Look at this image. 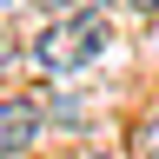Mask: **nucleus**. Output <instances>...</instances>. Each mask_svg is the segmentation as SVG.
Here are the masks:
<instances>
[{
  "label": "nucleus",
  "instance_id": "obj_5",
  "mask_svg": "<svg viewBox=\"0 0 159 159\" xmlns=\"http://www.w3.org/2000/svg\"><path fill=\"white\" fill-rule=\"evenodd\" d=\"M126 7H133V13H159V0H126Z\"/></svg>",
  "mask_w": 159,
  "mask_h": 159
},
{
  "label": "nucleus",
  "instance_id": "obj_1",
  "mask_svg": "<svg viewBox=\"0 0 159 159\" xmlns=\"http://www.w3.org/2000/svg\"><path fill=\"white\" fill-rule=\"evenodd\" d=\"M113 47V20H106V7H66V13H53L47 27L33 33V47H27V60L47 80H73V73H86L99 53Z\"/></svg>",
  "mask_w": 159,
  "mask_h": 159
},
{
  "label": "nucleus",
  "instance_id": "obj_7",
  "mask_svg": "<svg viewBox=\"0 0 159 159\" xmlns=\"http://www.w3.org/2000/svg\"><path fill=\"white\" fill-rule=\"evenodd\" d=\"M33 7H60V0H33Z\"/></svg>",
  "mask_w": 159,
  "mask_h": 159
},
{
  "label": "nucleus",
  "instance_id": "obj_6",
  "mask_svg": "<svg viewBox=\"0 0 159 159\" xmlns=\"http://www.w3.org/2000/svg\"><path fill=\"white\" fill-rule=\"evenodd\" d=\"M7 7H27V0H0V13H7Z\"/></svg>",
  "mask_w": 159,
  "mask_h": 159
},
{
  "label": "nucleus",
  "instance_id": "obj_2",
  "mask_svg": "<svg viewBox=\"0 0 159 159\" xmlns=\"http://www.w3.org/2000/svg\"><path fill=\"white\" fill-rule=\"evenodd\" d=\"M40 133H47V106L27 93H7L0 99V159H27L40 146Z\"/></svg>",
  "mask_w": 159,
  "mask_h": 159
},
{
  "label": "nucleus",
  "instance_id": "obj_4",
  "mask_svg": "<svg viewBox=\"0 0 159 159\" xmlns=\"http://www.w3.org/2000/svg\"><path fill=\"white\" fill-rule=\"evenodd\" d=\"M13 60H20V47H13V33H7V27H0V73H7V66H13Z\"/></svg>",
  "mask_w": 159,
  "mask_h": 159
},
{
  "label": "nucleus",
  "instance_id": "obj_8",
  "mask_svg": "<svg viewBox=\"0 0 159 159\" xmlns=\"http://www.w3.org/2000/svg\"><path fill=\"white\" fill-rule=\"evenodd\" d=\"M86 159H113V152H86Z\"/></svg>",
  "mask_w": 159,
  "mask_h": 159
},
{
  "label": "nucleus",
  "instance_id": "obj_3",
  "mask_svg": "<svg viewBox=\"0 0 159 159\" xmlns=\"http://www.w3.org/2000/svg\"><path fill=\"white\" fill-rule=\"evenodd\" d=\"M126 146H133V159H159V99H152V106H146V113L133 119Z\"/></svg>",
  "mask_w": 159,
  "mask_h": 159
}]
</instances>
